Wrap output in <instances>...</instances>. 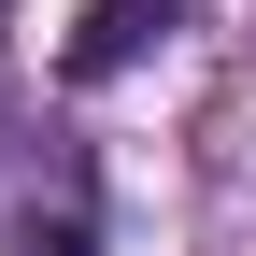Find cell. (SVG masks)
Here are the masks:
<instances>
[{
	"label": "cell",
	"instance_id": "cell-1",
	"mask_svg": "<svg viewBox=\"0 0 256 256\" xmlns=\"http://www.w3.org/2000/svg\"><path fill=\"white\" fill-rule=\"evenodd\" d=\"M0 256H100V228H86V171L14 185V242H0Z\"/></svg>",
	"mask_w": 256,
	"mask_h": 256
},
{
	"label": "cell",
	"instance_id": "cell-2",
	"mask_svg": "<svg viewBox=\"0 0 256 256\" xmlns=\"http://www.w3.org/2000/svg\"><path fill=\"white\" fill-rule=\"evenodd\" d=\"M156 28H171V0H100V14L72 28V72H86V86H100V72H128Z\"/></svg>",
	"mask_w": 256,
	"mask_h": 256
}]
</instances>
